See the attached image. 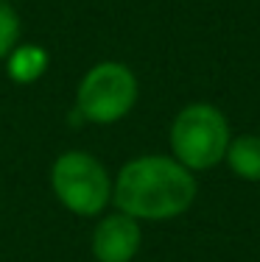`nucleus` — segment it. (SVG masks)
<instances>
[{"label": "nucleus", "mask_w": 260, "mask_h": 262, "mask_svg": "<svg viewBox=\"0 0 260 262\" xmlns=\"http://www.w3.org/2000/svg\"><path fill=\"white\" fill-rule=\"evenodd\" d=\"M199 182L165 154L134 157L112 179V204L134 221H173L193 207Z\"/></svg>", "instance_id": "f257e3e1"}, {"label": "nucleus", "mask_w": 260, "mask_h": 262, "mask_svg": "<svg viewBox=\"0 0 260 262\" xmlns=\"http://www.w3.org/2000/svg\"><path fill=\"white\" fill-rule=\"evenodd\" d=\"M232 131L227 115L213 103H188L176 112L168 128L171 157L185 165L190 173L213 170L221 165L230 148Z\"/></svg>", "instance_id": "f03ea898"}, {"label": "nucleus", "mask_w": 260, "mask_h": 262, "mask_svg": "<svg viewBox=\"0 0 260 262\" xmlns=\"http://www.w3.org/2000/svg\"><path fill=\"white\" fill-rule=\"evenodd\" d=\"M51 190L67 212L101 217L112 204V176L87 151H65L51 165Z\"/></svg>", "instance_id": "7ed1b4c3"}, {"label": "nucleus", "mask_w": 260, "mask_h": 262, "mask_svg": "<svg viewBox=\"0 0 260 262\" xmlns=\"http://www.w3.org/2000/svg\"><path fill=\"white\" fill-rule=\"evenodd\" d=\"M137 76L123 61H98L82 76L76 90V115L95 126L121 123L137 106Z\"/></svg>", "instance_id": "20e7f679"}, {"label": "nucleus", "mask_w": 260, "mask_h": 262, "mask_svg": "<svg viewBox=\"0 0 260 262\" xmlns=\"http://www.w3.org/2000/svg\"><path fill=\"white\" fill-rule=\"evenodd\" d=\"M143 243V229L140 221L123 215V212H109L101 215L90 237L92 257L98 262H132Z\"/></svg>", "instance_id": "39448f33"}, {"label": "nucleus", "mask_w": 260, "mask_h": 262, "mask_svg": "<svg viewBox=\"0 0 260 262\" xmlns=\"http://www.w3.org/2000/svg\"><path fill=\"white\" fill-rule=\"evenodd\" d=\"M224 162L241 182L260 184V134L232 137Z\"/></svg>", "instance_id": "423d86ee"}, {"label": "nucleus", "mask_w": 260, "mask_h": 262, "mask_svg": "<svg viewBox=\"0 0 260 262\" xmlns=\"http://www.w3.org/2000/svg\"><path fill=\"white\" fill-rule=\"evenodd\" d=\"M48 61H51V56H48L45 48L17 45L9 53V59H6V73H9V78L14 84H34V81H39L45 76Z\"/></svg>", "instance_id": "0eeeda50"}, {"label": "nucleus", "mask_w": 260, "mask_h": 262, "mask_svg": "<svg viewBox=\"0 0 260 262\" xmlns=\"http://www.w3.org/2000/svg\"><path fill=\"white\" fill-rule=\"evenodd\" d=\"M20 34H23V23L17 9L9 0H0V61H6L9 53L20 45Z\"/></svg>", "instance_id": "6e6552de"}]
</instances>
